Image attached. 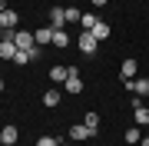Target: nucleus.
<instances>
[{
	"label": "nucleus",
	"mask_w": 149,
	"mask_h": 146,
	"mask_svg": "<svg viewBox=\"0 0 149 146\" xmlns=\"http://www.w3.org/2000/svg\"><path fill=\"white\" fill-rule=\"evenodd\" d=\"M63 87H66V93H73V96H76V93H83V80H80V73L66 76V83H63Z\"/></svg>",
	"instance_id": "nucleus-8"
},
{
	"label": "nucleus",
	"mask_w": 149,
	"mask_h": 146,
	"mask_svg": "<svg viewBox=\"0 0 149 146\" xmlns=\"http://www.w3.org/2000/svg\"><path fill=\"white\" fill-rule=\"evenodd\" d=\"M33 40H37V47H50V43H53V27H40V30H33Z\"/></svg>",
	"instance_id": "nucleus-5"
},
{
	"label": "nucleus",
	"mask_w": 149,
	"mask_h": 146,
	"mask_svg": "<svg viewBox=\"0 0 149 146\" xmlns=\"http://www.w3.org/2000/svg\"><path fill=\"white\" fill-rule=\"evenodd\" d=\"M96 20H100L96 13H83V17H80V27H83V30H93V27H96Z\"/></svg>",
	"instance_id": "nucleus-15"
},
{
	"label": "nucleus",
	"mask_w": 149,
	"mask_h": 146,
	"mask_svg": "<svg viewBox=\"0 0 149 146\" xmlns=\"http://www.w3.org/2000/svg\"><path fill=\"white\" fill-rule=\"evenodd\" d=\"M17 136H20V133H17V126H3V130H0V140H3V146H13V143H17Z\"/></svg>",
	"instance_id": "nucleus-10"
},
{
	"label": "nucleus",
	"mask_w": 149,
	"mask_h": 146,
	"mask_svg": "<svg viewBox=\"0 0 149 146\" xmlns=\"http://www.w3.org/2000/svg\"><path fill=\"white\" fill-rule=\"evenodd\" d=\"M0 33H3V23H0Z\"/></svg>",
	"instance_id": "nucleus-26"
},
{
	"label": "nucleus",
	"mask_w": 149,
	"mask_h": 146,
	"mask_svg": "<svg viewBox=\"0 0 149 146\" xmlns=\"http://www.w3.org/2000/svg\"><path fill=\"white\" fill-rule=\"evenodd\" d=\"M50 27L53 30H63V23H66V7H50Z\"/></svg>",
	"instance_id": "nucleus-2"
},
{
	"label": "nucleus",
	"mask_w": 149,
	"mask_h": 146,
	"mask_svg": "<svg viewBox=\"0 0 149 146\" xmlns=\"http://www.w3.org/2000/svg\"><path fill=\"white\" fill-rule=\"evenodd\" d=\"M0 10H7V0H0Z\"/></svg>",
	"instance_id": "nucleus-24"
},
{
	"label": "nucleus",
	"mask_w": 149,
	"mask_h": 146,
	"mask_svg": "<svg viewBox=\"0 0 149 146\" xmlns=\"http://www.w3.org/2000/svg\"><path fill=\"white\" fill-rule=\"evenodd\" d=\"M139 140H143V133H139V126H129V130H126V143H129V146H136Z\"/></svg>",
	"instance_id": "nucleus-16"
},
{
	"label": "nucleus",
	"mask_w": 149,
	"mask_h": 146,
	"mask_svg": "<svg viewBox=\"0 0 149 146\" xmlns=\"http://www.w3.org/2000/svg\"><path fill=\"white\" fill-rule=\"evenodd\" d=\"M136 70H139V63H136L133 57H129V60H123V80H133Z\"/></svg>",
	"instance_id": "nucleus-11"
},
{
	"label": "nucleus",
	"mask_w": 149,
	"mask_h": 146,
	"mask_svg": "<svg viewBox=\"0 0 149 146\" xmlns=\"http://www.w3.org/2000/svg\"><path fill=\"white\" fill-rule=\"evenodd\" d=\"M17 20H20L17 10H10V7H7V10H0V23H3V30H17Z\"/></svg>",
	"instance_id": "nucleus-6"
},
{
	"label": "nucleus",
	"mask_w": 149,
	"mask_h": 146,
	"mask_svg": "<svg viewBox=\"0 0 149 146\" xmlns=\"http://www.w3.org/2000/svg\"><path fill=\"white\" fill-rule=\"evenodd\" d=\"M60 146H70V143H60Z\"/></svg>",
	"instance_id": "nucleus-27"
},
{
	"label": "nucleus",
	"mask_w": 149,
	"mask_h": 146,
	"mask_svg": "<svg viewBox=\"0 0 149 146\" xmlns=\"http://www.w3.org/2000/svg\"><path fill=\"white\" fill-rule=\"evenodd\" d=\"M73 70H76V66H60V63H56V66H50L47 76H50L53 83H66V76H73Z\"/></svg>",
	"instance_id": "nucleus-3"
},
{
	"label": "nucleus",
	"mask_w": 149,
	"mask_h": 146,
	"mask_svg": "<svg viewBox=\"0 0 149 146\" xmlns=\"http://www.w3.org/2000/svg\"><path fill=\"white\" fill-rule=\"evenodd\" d=\"M13 63H17V66H23V63H30V53H27V50H17V57H13Z\"/></svg>",
	"instance_id": "nucleus-20"
},
{
	"label": "nucleus",
	"mask_w": 149,
	"mask_h": 146,
	"mask_svg": "<svg viewBox=\"0 0 149 146\" xmlns=\"http://www.w3.org/2000/svg\"><path fill=\"white\" fill-rule=\"evenodd\" d=\"M13 57H17V43L13 40H0V60H10L13 63Z\"/></svg>",
	"instance_id": "nucleus-7"
},
{
	"label": "nucleus",
	"mask_w": 149,
	"mask_h": 146,
	"mask_svg": "<svg viewBox=\"0 0 149 146\" xmlns=\"http://www.w3.org/2000/svg\"><path fill=\"white\" fill-rule=\"evenodd\" d=\"M0 90H3V76H0Z\"/></svg>",
	"instance_id": "nucleus-25"
},
{
	"label": "nucleus",
	"mask_w": 149,
	"mask_h": 146,
	"mask_svg": "<svg viewBox=\"0 0 149 146\" xmlns=\"http://www.w3.org/2000/svg\"><path fill=\"white\" fill-rule=\"evenodd\" d=\"M83 123H86V130H90L93 136L100 133V116H96V113H86V116H83Z\"/></svg>",
	"instance_id": "nucleus-13"
},
{
	"label": "nucleus",
	"mask_w": 149,
	"mask_h": 146,
	"mask_svg": "<svg viewBox=\"0 0 149 146\" xmlns=\"http://www.w3.org/2000/svg\"><path fill=\"white\" fill-rule=\"evenodd\" d=\"M90 33H93L96 40H106V37H109V23H106V20H96V27H93Z\"/></svg>",
	"instance_id": "nucleus-12"
},
{
	"label": "nucleus",
	"mask_w": 149,
	"mask_h": 146,
	"mask_svg": "<svg viewBox=\"0 0 149 146\" xmlns=\"http://www.w3.org/2000/svg\"><path fill=\"white\" fill-rule=\"evenodd\" d=\"M13 43H17V50H30V47H37V40H33V33H30V30H17Z\"/></svg>",
	"instance_id": "nucleus-4"
},
{
	"label": "nucleus",
	"mask_w": 149,
	"mask_h": 146,
	"mask_svg": "<svg viewBox=\"0 0 149 146\" xmlns=\"http://www.w3.org/2000/svg\"><path fill=\"white\" fill-rule=\"evenodd\" d=\"M103 3H106V0H93V7H103Z\"/></svg>",
	"instance_id": "nucleus-23"
},
{
	"label": "nucleus",
	"mask_w": 149,
	"mask_h": 146,
	"mask_svg": "<svg viewBox=\"0 0 149 146\" xmlns=\"http://www.w3.org/2000/svg\"><path fill=\"white\" fill-rule=\"evenodd\" d=\"M136 123H139V126L149 123V106H136Z\"/></svg>",
	"instance_id": "nucleus-18"
},
{
	"label": "nucleus",
	"mask_w": 149,
	"mask_h": 146,
	"mask_svg": "<svg viewBox=\"0 0 149 146\" xmlns=\"http://www.w3.org/2000/svg\"><path fill=\"white\" fill-rule=\"evenodd\" d=\"M139 146H149V136H143V140H139Z\"/></svg>",
	"instance_id": "nucleus-22"
},
{
	"label": "nucleus",
	"mask_w": 149,
	"mask_h": 146,
	"mask_svg": "<svg viewBox=\"0 0 149 146\" xmlns=\"http://www.w3.org/2000/svg\"><path fill=\"white\" fill-rule=\"evenodd\" d=\"M96 43H100V40H96L90 30H83V33H80V43H76V47H80V53L93 57V53H96Z\"/></svg>",
	"instance_id": "nucleus-1"
},
{
	"label": "nucleus",
	"mask_w": 149,
	"mask_h": 146,
	"mask_svg": "<svg viewBox=\"0 0 149 146\" xmlns=\"http://www.w3.org/2000/svg\"><path fill=\"white\" fill-rule=\"evenodd\" d=\"M53 47H60V50H63V47H70V37H66L63 30H53Z\"/></svg>",
	"instance_id": "nucleus-17"
},
{
	"label": "nucleus",
	"mask_w": 149,
	"mask_h": 146,
	"mask_svg": "<svg viewBox=\"0 0 149 146\" xmlns=\"http://www.w3.org/2000/svg\"><path fill=\"white\" fill-rule=\"evenodd\" d=\"M70 140H93V133L86 130V123H80V126H70Z\"/></svg>",
	"instance_id": "nucleus-9"
},
{
	"label": "nucleus",
	"mask_w": 149,
	"mask_h": 146,
	"mask_svg": "<svg viewBox=\"0 0 149 146\" xmlns=\"http://www.w3.org/2000/svg\"><path fill=\"white\" fill-rule=\"evenodd\" d=\"M60 100H63V96H60L56 90H47V93H43V106H60Z\"/></svg>",
	"instance_id": "nucleus-14"
},
{
	"label": "nucleus",
	"mask_w": 149,
	"mask_h": 146,
	"mask_svg": "<svg viewBox=\"0 0 149 146\" xmlns=\"http://www.w3.org/2000/svg\"><path fill=\"white\" fill-rule=\"evenodd\" d=\"M80 10H76V7H66V23H80Z\"/></svg>",
	"instance_id": "nucleus-19"
},
{
	"label": "nucleus",
	"mask_w": 149,
	"mask_h": 146,
	"mask_svg": "<svg viewBox=\"0 0 149 146\" xmlns=\"http://www.w3.org/2000/svg\"><path fill=\"white\" fill-rule=\"evenodd\" d=\"M37 146H60V140H56V136H40Z\"/></svg>",
	"instance_id": "nucleus-21"
},
{
	"label": "nucleus",
	"mask_w": 149,
	"mask_h": 146,
	"mask_svg": "<svg viewBox=\"0 0 149 146\" xmlns=\"http://www.w3.org/2000/svg\"><path fill=\"white\" fill-rule=\"evenodd\" d=\"M146 96H149V93H146Z\"/></svg>",
	"instance_id": "nucleus-28"
}]
</instances>
